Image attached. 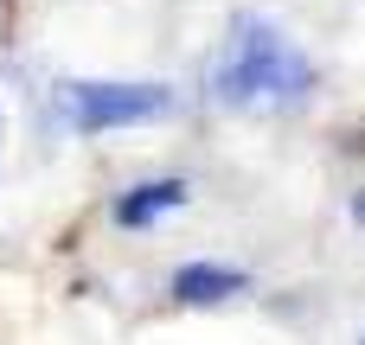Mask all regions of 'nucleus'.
<instances>
[{"label": "nucleus", "mask_w": 365, "mask_h": 345, "mask_svg": "<svg viewBox=\"0 0 365 345\" xmlns=\"http://www.w3.org/2000/svg\"><path fill=\"white\" fill-rule=\"evenodd\" d=\"M314 90V64L308 51L263 13H244L212 64V96L225 109H244V115H276V109H295L308 102Z\"/></svg>", "instance_id": "nucleus-1"}, {"label": "nucleus", "mask_w": 365, "mask_h": 345, "mask_svg": "<svg viewBox=\"0 0 365 345\" xmlns=\"http://www.w3.org/2000/svg\"><path fill=\"white\" fill-rule=\"evenodd\" d=\"M173 109L167 83H64V115L83 134H109V128H135Z\"/></svg>", "instance_id": "nucleus-2"}, {"label": "nucleus", "mask_w": 365, "mask_h": 345, "mask_svg": "<svg viewBox=\"0 0 365 345\" xmlns=\"http://www.w3.org/2000/svg\"><path fill=\"white\" fill-rule=\"evenodd\" d=\"M180 205H186V179H148V186H135V192L115 198V224L141 230V224H154V218H167Z\"/></svg>", "instance_id": "nucleus-3"}, {"label": "nucleus", "mask_w": 365, "mask_h": 345, "mask_svg": "<svg viewBox=\"0 0 365 345\" xmlns=\"http://www.w3.org/2000/svg\"><path fill=\"white\" fill-rule=\"evenodd\" d=\"M173 294H180L186 307H218V301L244 294V275H237V269H218V262H186V269L173 275Z\"/></svg>", "instance_id": "nucleus-4"}, {"label": "nucleus", "mask_w": 365, "mask_h": 345, "mask_svg": "<svg viewBox=\"0 0 365 345\" xmlns=\"http://www.w3.org/2000/svg\"><path fill=\"white\" fill-rule=\"evenodd\" d=\"M353 224L365 230V192H353Z\"/></svg>", "instance_id": "nucleus-5"}, {"label": "nucleus", "mask_w": 365, "mask_h": 345, "mask_svg": "<svg viewBox=\"0 0 365 345\" xmlns=\"http://www.w3.org/2000/svg\"><path fill=\"white\" fill-rule=\"evenodd\" d=\"M0 134H6V128H0Z\"/></svg>", "instance_id": "nucleus-6"}, {"label": "nucleus", "mask_w": 365, "mask_h": 345, "mask_svg": "<svg viewBox=\"0 0 365 345\" xmlns=\"http://www.w3.org/2000/svg\"><path fill=\"white\" fill-rule=\"evenodd\" d=\"M359 345H365V339H359Z\"/></svg>", "instance_id": "nucleus-7"}]
</instances>
